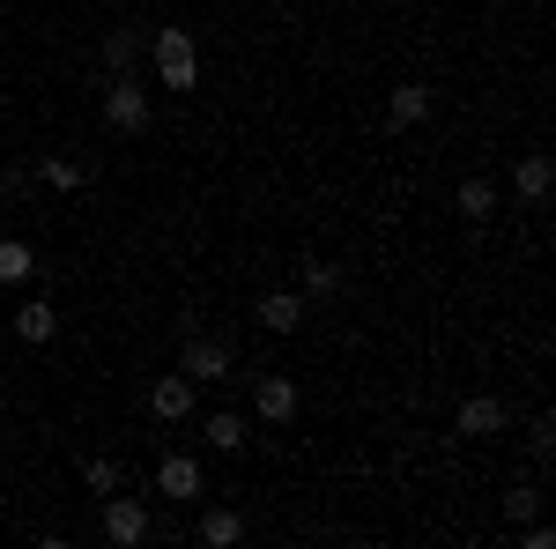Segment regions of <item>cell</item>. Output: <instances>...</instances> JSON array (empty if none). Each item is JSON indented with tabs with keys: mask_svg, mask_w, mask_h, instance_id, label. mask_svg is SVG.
Here are the masks:
<instances>
[{
	"mask_svg": "<svg viewBox=\"0 0 556 549\" xmlns=\"http://www.w3.org/2000/svg\"><path fill=\"white\" fill-rule=\"evenodd\" d=\"M149 67H156V83L172 89V97L201 89V38L186 23H156L149 30Z\"/></svg>",
	"mask_w": 556,
	"mask_h": 549,
	"instance_id": "cell-1",
	"label": "cell"
},
{
	"mask_svg": "<svg viewBox=\"0 0 556 549\" xmlns=\"http://www.w3.org/2000/svg\"><path fill=\"white\" fill-rule=\"evenodd\" d=\"M156 104H149V83L141 75H104V127L112 134H149Z\"/></svg>",
	"mask_w": 556,
	"mask_h": 549,
	"instance_id": "cell-2",
	"label": "cell"
},
{
	"mask_svg": "<svg viewBox=\"0 0 556 549\" xmlns=\"http://www.w3.org/2000/svg\"><path fill=\"white\" fill-rule=\"evenodd\" d=\"M149 527H156V520H149V498H119V490L104 498V542L112 549H141Z\"/></svg>",
	"mask_w": 556,
	"mask_h": 549,
	"instance_id": "cell-3",
	"label": "cell"
},
{
	"mask_svg": "<svg viewBox=\"0 0 556 549\" xmlns=\"http://www.w3.org/2000/svg\"><path fill=\"white\" fill-rule=\"evenodd\" d=\"M201 490H208V475H201V461H193V453H164V461H156V498L193 506Z\"/></svg>",
	"mask_w": 556,
	"mask_h": 549,
	"instance_id": "cell-4",
	"label": "cell"
},
{
	"mask_svg": "<svg viewBox=\"0 0 556 549\" xmlns=\"http://www.w3.org/2000/svg\"><path fill=\"white\" fill-rule=\"evenodd\" d=\"M193 409H201V386L186 379V372H172V379L149 386V416H156V423H186Z\"/></svg>",
	"mask_w": 556,
	"mask_h": 549,
	"instance_id": "cell-5",
	"label": "cell"
},
{
	"mask_svg": "<svg viewBox=\"0 0 556 549\" xmlns=\"http://www.w3.org/2000/svg\"><path fill=\"white\" fill-rule=\"evenodd\" d=\"M298 379H275V372H267V379H253V416L260 423H275V431H282V423H298Z\"/></svg>",
	"mask_w": 556,
	"mask_h": 549,
	"instance_id": "cell-6",
	"label": "cell"
},
{
	"mask_svg": "<svg viewBox=\"0 0 556 549\" xmlns=\"http://www.w3.org/2000/svg\"><path fill=\"white\" fill-rule=\"evenodd\" d=\"M178 372L193 386H215V379H230V349L208 335H186V357H178Z\"/></svg>",
	"mask_w": 556,
	"mask_h": 549,
	"instance_id": "cell-7",
	"label": "cell"
},
{
	"mask_svg": "<svg viewBox=\"0 0 556 549\" xmlns=\"http://www.w3.org/2000/svg\"><path fill=\"white\" fill-rule=\"evenodd\" d=\"M505 401H497V394H468V401H460V416H453V431H460V438H497V431H505Z\"/></svg>",
	"mask_w": 556,
	"mask_h": 549,
	"instance_id": "cell-8",
	"label": "cell"
},
{
	"mask_svg": "<svg viewBox=\"0 0 556 549\" xmlns=\"http://www.w3.org/2000/svg\"><path fill=\"white\" fill-rule=\"evenodd\" d=\"M430 120V83H393V97H386V127L408 134Z\"/></svg>",
	"mask_w": 556,
	"mask_h": 549,
	"instance_id": "cell-9",
	"label": "cell"
},
{
	"mask_svg": "<svg viewBox=\"0 0 556 549\" xmlns=\"http://www.w3.org/2000/svg\"><path fill=\"white\" fill-rule=\"evenodd\" d=\"M52 335H60V312H52L45 297H23V304H15V341H30V349H45Z\"/></svg>",
	"mask_w": 556,
	"mask_h": 549,
	"instance_id": "cell-10",
	"label": "cell"
},
{
	"mask_svg": "<svg viewBox=\"0 0 556 549\" xmlns=\"http://www.w3.org/2000/svg\"><path fill=\"white\" fill-rule=\"evenodd\" d=\"M549 186H556L549 157H519V164H513V194L527 201V209H542V201H549Z\"/></svg>",
	"mask_w": 556,
	"mask_h": 549,
	"instance_id": "cell-11",
	"label": "cell"
},
{
	"mask_svg": "<svg viewBox=\"0 0 556 549\" xmlns=\"http://www.w3.org/2000/svg\"><path fill=\"white\" fill-rule=\"evenodd\" d=\"M260 327H267V335H298L304 327V297L298 290H267L260 297Z\"/></svg>",
	"mask_w": 556,
	"mask_h": 549,
	"instance_id": "cell-12",
	"label": "cell"
},
{
	"mask_svg": "<svg viewBox=\"0 0 556 549\" xmlns=\"http://www.w3.org/2000/svg\"><path fill=\"white\" fill-rule=\"evenodd\" d=\"M193 535H201L208 549H238V542H245V512H230V506H208V512H201V527H193Z\"/></svg>",
	"mask_w": 556,
	"mask_h": 549,
	"instance_id": "cell-13",
	"label": "cell"
},
{
	"mask_svg": "<svg viewBox=\"0 0 556 549\" xmlns=\"http://www.w3.org/2000/svg\"><path fill=\"white\" fill-rule=\"evenodd\" d=\"M497 201H505V194H497L490 178H460V186H453V209L468 215V223H490V215H497Z\"/></svg>",
	"mask_w": 556,
	"mask_h": 549,
	"instance_id": "cell-14",
	"label": "cell"
},
{
	"mask_svg": "<svg viewBox=\"0 0 556 549\" xmlns=\"http://www.w3.org/2000/svg\"><path fill=\"white\" fill-rule=\"evenodd\" d=\"M0 283H38V246L30 238H0Z\"/></svg>",
	"mask_w": 556,
	"mask_h": 549,
	"instance_id": "cell-15",
	"label": "cell"
},
{
	"mask_svg": "<svg viewBox=\"0 0 556 549\" xmlns=\"http://www.w3.org/2000/svg\"><path fill=\"white\" fill-rule=\"evenodd\" d=\"M134 60H141V30H104V75H134Z\"/></svg>",
	"mask_w": 556,
	"mask_h": 549,
	"instance_id": "cell-16",
	"label": "cell"
},
{
	"mask_svg": "<svg viewBox=\"0 0 556 549\" xmlns=\"http://www.w3.org/2000/svg\"><path fill=\"white\" fill-rule=\"evenodd\" d=\"M208 446L223 453V461L245 453V416H238V409H215V416H208Z\"/></svg>",
	"mask_w": 556,
	"mask_h": 549,
	"instance_id": "cell-17",
	"label": "cell"
},
{
	"mask_svg": "<svg viewBox=\"0 0 556 549\" xmlns=\"http://www.w3.org/2000/svg\"><path fill=\"white\" fill-rule=\"evenodd\" d=\"M83 483L97 498H112V490H127V467L112 461V453H97V461H83Z\"/></svg>",
	"mask_w": 556,
	"mask_h": 549,
	"instance_id": "cell-18",
	"label": "cell"
},
{
	"mask_svg": "<svg viewBox=\"0 0 556 549\" xmlns=\"http://www.w3.org/2000/svg\"><path fill=\"white\" fill-rule=\"evenodd\" d=\"M38 178L52 186V194H75V186H83V164H75V157H45Z\"/></svg>",
	"mask_w": 556,
	"mask_h": 549,
	"instance_id": "cell-19",
	"label": "cell"
},
{
	"mask_svg": "<svg viewBox=\"0 0 556 549\" xmlns=\"http://www.w3.org/2000/svg\"><path fill=\"white\" fill-rule=\"evenodd\" d=\"M542 512V490L534 483H519V490H505V527H519V520H534Z\"/></svg>",
	"mask_w": 556,
	"mask_h": 549,
	"instance_id": "cell-20",
	"label": "cell"
},
{
	"mask_svg": "<svg viewBox=\"0 0 556 549\" xmlns=\"http://www.w3.org/2000/svg\"><path fill=\"white\" fill-rule=\"evenodd\" d=\"M304 290L334 297V290H342V267H334V260H304Z\"/></svg>",
	"mask_w": 556,
	"mask_h": 549,
	"instance_id": "cell-21",
	"label": "cell"
},
{
	"mask_svg": "<svg viewBox=\"0 0 556 549\" xmlns=\"http://www.w3.org/2000/svg\"><path fill=\"white\" fill-rule=\"evenodd\" d=\"M527 446H534V461H549V446H556V423H549V416H534V438H527Z\"/></svg>",
	"mask_w": 556,
	"mask_h": 549,
	"instance_id": "cell-22",
	"label": "cell"
}]
</instances>
